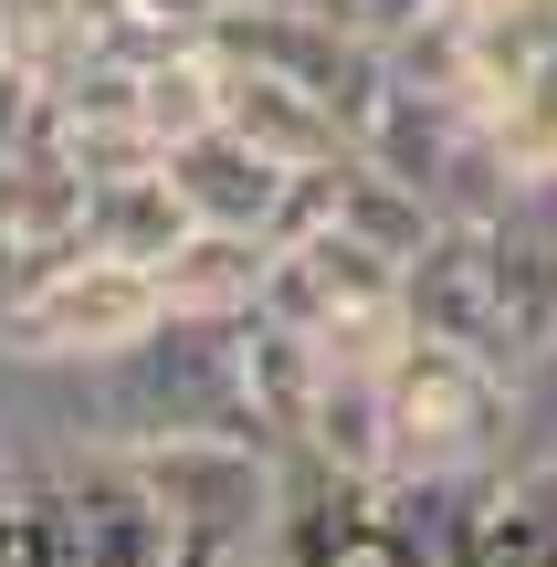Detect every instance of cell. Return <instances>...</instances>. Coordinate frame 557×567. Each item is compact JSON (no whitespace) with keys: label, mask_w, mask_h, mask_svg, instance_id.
Here are the masks:
<instances>
[{"label":"cell","mask_w":557,"mask_h":567,"mask_svg":"<svg viewBox=\"0 0 557 567\" xmlns=\"http://www.w3.org/2000/svg\"><path fill=\"white\" fill-rule=\"evenodd\" d=\"M116 463L168 536H200V547L243 557V547H274L295 526V463L264 431H168V442H137Z\"/></svg>","instance_id":"cell-1"},{"label":"cell","mask_w":557,"mask_h":567,"mask_svg":"<svg viewBox=\"0 0 557 567\" xmlns=\"http://www.w3.org/2000/svg\"><path fill=\"white\" fill-rule=\"evenodd\" d=\"M147 316H158V274L74 243V252H53V264L21 284V305L0 316V358H105Z\"/></svg>","instance_id":"cell-2"},{"label":"cell","mask_w":557,"mask_h":567,"mask_svg":"<svg viewBox=\"0 0 557 567\" xmlns=\"http://www.w3.org/2000/svg\"><path fill=\"white\" fill-rule=\"evenodd\" d=\"M295 473L316 484H390V358H316V389L285 431Z\"/></svg>","instance_id":"cell-3"},{"label":"cell","mask_w":557,"mask_h":567,"mask_svg":"<svg viewBox=\"0 0 557 567\" xmlns=\"http://www.w3.org/2000/svg\"><path fill=\"white\" fill-rule=\"evenodd\" d=\"M400 316H411V337H442V347L484 358L495 347V221H432L421 231V252L400 264Z\"/></svg>","instance_id":"cell-4"},{"label":"cell","mask_w":557,"mask_h":567,"mask_svg":"<svg viewBox=\"0 0 557 567\" xmlns=\"http://www.w3.org/2000/svg\"><path fill=\"white\" fill-rule=\"evenodd\" d=\"M168 179H179V200H189V221H221V231H285V200H295V179L306 168H285V158H264L252 137H231L221 116L200 126V137H179L168 147Z\"/></svg>","instance_id":"cell-5"},{"label":"cell","mask_w":557,"mask_h":567,"mask_svg":"<svg viewBox=\"0 0 557 567\" xmlns=\"http://www.w3.org/2000/svg\"><path fill=\"white\" fill-rule=\"evenodd\" d=\"M285 463H295V452H285ZM285 547H295V567H442L432 536L400 526L369 484H316V473H295V526H285Z\"/></svg>","instance_id":"cell-6"},{"label":"cell","mask_w":557,"mask_h":567,"mask_svg":"<svg viewBox=\"0 0 557 567\" xmlns=\"http://www.w3.org/2000/svg\"><path fill=\"white\" fill-rule=\"evenodd\" d=\"M221 126L231 137H252L264 158H285V168H327V158H348V116H337L316 84H295V74H264V63H221Z\"/></svg>","instance_id":"cell-7"},{"label":"cell","mask_w":557,"mask_h":567,"mask_svg":"<svg viewBox=\"0 0 557 567\" xmlns=\"http://www.w3.org/2000/svg\"><path fill=\"white\" fill-rule=\"evenodd\" d=\"M179 231H189V200H179V179H168V158L84 179V221H74L84 252H116V264H147V274H158Z\"/></svg>","instance_id":"cell-8"},{"label":"cell","mask_w":557,"mask_h":567,"mask_svg":"<svg viewBox=\"0 0 557 567\" xmlns=\"http://www.w3.org/2000/svg\"><path fill=\"white\" fill-rule=\"evenodd\" d=\"M264 264L274 243L264 231H221V221H189L158 264V305H189V316H252L264 305Z\"/></svg>","instance_id":"cell-9"},{"label":"cell","mask_w":557,"mask_h":567,"mask_svg":"<svg viewBox=\"0 0 557 567\" xmlns=\"http://www.w3.org/2000/svg\"><path fill=\"white\" fill-rule=\"evenodd\" d=\"M221 11L231 0H105V21H116V32H147V42H210Z\"/></svg>","instance_id":"cell-10"},{"label":"cell","mask_w":557,"mask_h":567,"mask_svg":"<svg viewBox=\"0 0 557 567\" xmlns=\"http://www.w3.org/2000/svg\"><path fill=\"white\" fill-rule=\"evenodd\" d=\"M442 11H453V0H348V21L369 42H400V32H421V21H442Z\"/></svg>","instance_id":"cell-11"},{"label":"cell","mask_w":557,"mask_h":567,"mask_svg":"<svg viewBox=\"0 0 557 567\" xmlns=\"http://www.w3.org/2000/svg\"><path fill=\"white\" fill-rule=\"evenodd\" d=\"M547 567H557V547H547Z\"/></svg>","instance_id":"cell-12"}]
</instances>
